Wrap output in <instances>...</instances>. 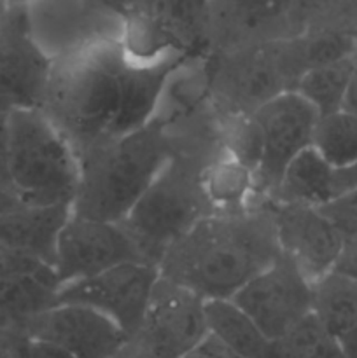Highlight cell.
<instances>
[{
	"label": "cell",
	"instance_id": "obj_1",
	"mask_svg": "<svg viewBox=\"0 0 357 358\" xmlns=\"http://www.w3.org/2000/svg\"><path fill=\"white\" fill-rule=\"evenodd\" d=\"M186 62H139L119 38L94 41L56 56L42 110L79 157L153 121L168 80Z\"/></svg>",
	"mask_w": 357,
	"mask_h": 358
},
{
	"label": "cell",
	"instance_id": "obj_2",
	"mask_svg": "<svg viewBox=\"0 0 357 358\" xmlns=\"http://www.w3.org/2000/svg\"><path fill=\"white\" fill-rule=\"evenodd\" d=\"M282 254L272 205L241 212H212L192 226L158 264L161 278L205 301L231 299Z\"/></svg>",
	"mask_w": 357,
	"mask_h": 358
},
{
	"label": "cell",
	"instance_id": "obj_3",
	"mask_svg": "<svg viewBox=\"0 0 357 358\" xmlns=\"http://www.w3.org/2000/svg\"><path fill=\"white\" fill-rule=\"evenodd\" d=\"M174 140V156L121 220L144 261L154 266L198 220L214 212L203 189L202 173L223 149V140L175 135Z\"/></svg>",
	"mask_w": 357,
	"mask_h": 358
},
{
	"label": "cell",
	"instance_id": "obj_4",
	"mask_svg": "<svg viewBox=\"0 0 357 358\" xmlns=\"http://www.w3.org/2000/svg\"><path fill=\"white\" fill-rule=\"evenodd\" d=\"M175 152L168 122L156 115L142 128L79 156L72 212L121 222Z\"/></svg>",
	"mask_w": 357,
	"mask_h": 358
},
{
	"label": "cell",
	"instance_id": "obj_5",
	"mask_svg": "<svg viewBox=\"0 0 357 358\" xmlns=\"http://www.w3.org/2000/svg\"><path fill=\"white\" fill-rule=\"evenodd\" d=\"M9 177L27 205H72L79 157L42 108L9 110Z\"/></svg>",
	"mask_w": 357,
	"mask_h": 358
},
{
	"label": "cell",
	"instance_id": "obj_6",
	"mask_svg": "<svg viewBox=\"0 0 357 358\" xmlns=\"http://www.w3.org/2000/svg\"><path fill=\"white\" fill-rule=\"evenodd\" d=\"M206 334L205 299L160 276L146 315L128 338L121 358H184Z\"/></svg>",
	"mask_w": 357,
	"mask_h": 358
},
{
	"label": "cell",
	"instance_id": "obj_7",
	"mask_svg": "<svg viewBox=\"0 0 357 358\" xmlns=\"http://www.w3.org/2000/svg\"><path fill=\"white\" fill-rule=\"evenodd\" d=\"M258 133L255 194L259 203L272 201L287 164L312 145L318 112L296 91H284L251 112Z\"/></svg>",
	"mask_w": 357,
	"mask_h": 358
},
{
	"label": "cell",
	"instance_id": "obj_8",
	"mask_svg": "<svg viewBox=\"0 0 357 358\" xmlns=\"http://www.w3.org/2000/svg\"><path fill=\"white\" fill-rule=\"evenodd\" d=\"M52 63L35 37L30 7L0 3V107L42 108Z\"/></svg>",
	"mask_w": 357,
	"mask_h": 358
},
{
	"label": "cell",
	"instance_id": "obj_9",
	"mask_svg": "<svg viewBox=\"0 0 357 358\" xmlns=\"http://www.w3.org/2000/svg\"><path fill=\"white\" fill-rule=\"evenodd\" d=\"M202 6L198 0H146L122 17L119 41L139 62L191 58L203 38Z\"/></svg>",
	"mask_w": 357,
	"mask_h": 358
},
{
	"label": "cell",
	"instance_id": "obj_10",
	"mask_svg": "<svg viewBox=\"0 0 357 358\" xmlns=\"http://www.w3.org/2000/svg\"><path fill=\"white\" fill-rule=\"evenodd\" d=\"M160 269L149 262H122L88 278L65 283L58 289V303L84 304L114 320L126 336L139 329Z\"/></svg>",
	"mask_w": 357,
	"mask_h": 358
},
{
	"label": "cell",
	"instance_id": "obj_11",
	"mask_svg": "<svg viewBox=\"0 0 357 358\" xmlns=\"http://www.w3.org/2000/svg\"><path fill=\"white\" fill-rule=\"evenodd\" d=\"M231 301L270 339H276L312 313L314 283L287 255L280 254L268 268L248 280Z\"/></svg>",
	"mask_w": 357,
	"mask_h": 358
},
{
	"label": "cell",
	"instance_id": "obj_12",
	"mask_svg": "<svg viewBox=\"0 0 357 358\" xmlns=\"http://www.w3.org/2000/svg\"><path fill=\"white\" fill-rule=\"evenodd\" d=\"M133 261L146 262L121 222L72 212L58 236L55 273L62 287Z\"/></svg>",
	"mask_w": 357,
	"mask_h": 358
},
{
	"label": "cell",
	"instance_id": "obj_13",
	"mask_svg": "<svg viewBox=\"0 0 357 358\" xmlns=\"http://www.w3.org/2000/svg\"><path fill=\"white\" fill-rule=\"evenodd\" d=\"M21 334L52 343L76 358H121L128 343L122 329L84 304L58 303L31 318Z\"/></svg>",
	"mask_w": 357,
	"mask_h": 358
},
{
	"label": "cell",
	"instance_id": "obj_14",
	"mask_svg": "<svg viewBox=\"0 0 357 358\" xmlns=\"http://www.w3.org/2000/svg\"><path fill=\"white\" fill-rule=\"evenodd\" d=\"M280 252L290 259L312 283L331 273L345 238L318 206L270 203Z\"/></svg>",
	"mask_w": 357,
	"mask_h": 358
},
{
	"label": "cell",
	"instance_id": "obj_15",
	"mask_svg": "<svg viewBox=\"0 0 357 358\" xmlns=\"http://www.w3.org/2000/svg\"><path fill=\"white\" fill-rule=\"evenodd\" d=\"M72 205H20L0 212V243L55 268L56 245Z\"/></svg>",
	"mask_w": 357,
	"mask_h": 358
},
{
	"label": "cell",
	"instance_id": "obj_16",
	"mask_svg": "<svg viewBox=\"0 0 357 358\" xmlns=\"http://www.w3.org/2000/svg\"><path fill=\"white\" fill-rule=\"evenodd\" d=\"M312 311L346 358H357V282L332 269L314 282Z\"/></svg>",
	"mask_w": 357,
	"mask_h": 358
},
{
	"label": "cell",
	"instance_id": "obj_17",
	"mask_svg": "<svg viewBox=\"0 0 357 358\" xmlns=\"http://www.w3.org/2000/svg\"><path fill=\"white\" fill-rule=\"evenodd\" d=\"M202 182L214 212H241L259 203L254 171L224 145L203 168Z\"/></svg>",
	"mask_w": 357,
	"mask_h": 358
},
{
	"label": "cell",
	"instance_id": "obj_18",
	"mask_svg": "<svg viewBox=\"0 0 357 358\" xmlns=\"http://www.w3.org/2000/svg\"><path fill=\"white\" fill-rule=\"evenodd\" d=\"M58 289L55 269L0 282V334H21L31 318L58 304Z\"/></svg>",
	"mask_w": 357,
	"mask_h": 358
},
{
	"label": "cell",
	"instance_id": "obj_19",
	"mask_svg": "<svg viewBox=\"0 0 357 358\" xmlns=\"http://www.w3.org/2000/svg\"><path fill=\"white\" fill-rule=\"evenodd\" d=\"M335 168L315 147L301 150L284 171L272 201L322 206L336 198Z\"/></svg>",
	"mask_w": 357,
	"mask_h": 358
},
{
	"label": "cell",
	"instance_id": "obj_20",
	"mask_svg": "<svg viewBox=\"0 0 357 358\" xmlns=\"http://www.w3.org/2000/svg\"><path fill=\"white\" fill-rule=\"evenodd\" d=\"M209 332L244 358H268L272 339L231 299L205 301Z\"/></svg>",
	"mask_w": 357,
	"mask_h": 358
},
{
	"label": "cell",
	"instance_id": "obj_21",
	"mask_svg": "<svg viewBox=\"0 0 357 358\" xmlns=\"http://www.w3.org/2000/svg\"><path fill=\"white\" fill-rule=\"evenodd\" d=\"M356 63L357 52H354L345 58L314 66L300 77L294 91L310 101L318 115L342 110Z\"/></svg>",
	"mask_w": 357,
	"mask_h": 358
},
{
	"label": "cell",
	"instance_id": "obj_22",
	"mask_svg": "<svg viewBox=\"0 0 357 358\" xmlns=\"http://www.w3.org/2000/svg\"><path fill=\"white\" fill-rule=\"evenodd\" d=\"M312 147L335 170L350 166L357 161V115L349 110H336L318 115L315 124Z\"/></svg>",
	"mask_w": 357,
	"mask_h": 358
},
{
	"label": "cell",
	"instance_id": "obj_23",
	"mask_svg": "<svg viewBox=\"0 0 357 358\" xmlns=\"http://www.w3.org/2000/svg\"><path fill=\"white\" fill-rule=\"evenodd\" d=\"M335 339L328 334L314 311L298 322L289 332L272 339L268 358H340Z\"/></svg>",
	"mask_w": 357,
	"mask_h": 358
},
{
	"label": "cell",
	"instance_id": "obj_24",
	"mask_svg": "<svg viewBox=\"0 0 357 358\" xmlns=\"http://www.w3.org/2000/svg\"><path fill=\"white\" fill-rule=\"evenodd\" d=\"M321 212L338 227L343 238L357 234V187L342 192L326 205L318 206Z\"/></svg>",
	"mask_w": 357,
	"mask_h": 358
},
{
	"label": "cell",
	"instance_id": "obj_25",
	"mask_svg": "<svg viewBox=\"0 0 357 358\" xmlns=\"http://www.w3.org/2000/svg\"><path fill=\"white\" fill-rule=\"evenodd\" d=\"M49 264L24 254V252L16 250V248L6 247L0 243V282L7 280L23 278V276L42 275V273L51 271Z\"/></svg>",
	"mask_w": 357,
	"mask_h": 358
},
{
	"label": "cell",
	"instance_id": "obj_26",
	"mask_svg": "<svg viewBox=\"0 0 357 358\" xmlns=\"http://www.w3.org/2000/svg\"><path fill=\"white\" fill-rule=\"evenodd\" d=\"M13 358H76L52 343L18 334L14 341Z\"/></svg>",
	"mask_w": 357,
	"mask_h": 358
},
{
	"label": "cell",
	"instance_id": "obj_27",
	"mask_svg": "<svg viewBox=\"0 0 357 358\" xmlns=\"http://www.w3.org/2000/svg\"><path fill=\"white\" fill-rule=\"evenodd\" d=\"M184 358H244L238 355L237 352L230 348V346L224 345L220 339H217L216 336L209 334L205 336L202 343H200L196 348H192Z\"/></svg>",
	"mask_w": 357,
	"mask_h": 358
},
{
	"label": "cell",
	"instance_id": "obj_28",
	"mask_svg": "<svg viewBox=\"0 0 357 358\" xmlns=\"http://www.w3.org/2000/svg\"><path fill=\"white\" fill-rule=\"evenodd\" d=\"M0 187L13 192L9 177V110H0Z\"/></svg>",
	"mask_w": 357,
	"mask_h": 358
},
{
	"label": "cell",
	"instance_id": "obj_29",
	"mask_svg": "<svg viewBox=\"0 0 357 358\" xmlns=\"http://www.w3.org/2000/svg\"><path fill=\"white\" fill-rule=\"evenodd\" d=\"M335 269L357 282V234L345 238V243H343L342 254H340Z\"/></svg>",
	"mask_w": 357,
	"mask_h": 358
},
{
	"label": "cell",
	"instance_id": "obj_30",
	"mask_svg": "<svg viewBox=\"0 0 357 358\" xmlns=\"http://www.w3.org/2000/svg\"><path fill=\"white\" fill-rule=\"evenodd\" d=\"M83 2L94 7V9L104 10V13L112 14V16H118L122 20L126 14L132 13L133 9H136L146 0H83Z\"/></svg>",
	"mask_w": 357,
	"mask_h": 358
},
{
	"label": "cell",
	"instance_id": "obj_31",
	"mask_svg": "<svg viewBox=\"0 0 357 358\" xmlns=\"http://www.w3.org/2000/svg\"><path fill=\"white\" fill-rule=\"evenodd\" d=\"M354 187H357V161L354 164H350V166L335 171L336 196L350 191Z\"/></svg>",
	"mask_w": 357,
	"mask_h": 358
},
{
	"label": "cell",
	"instance_id": "obj_32",
	"mask_svg": "<svg viewBox=\"0 0 357 358\" xmlns=\"http://www.w3.org/2000/svg\"><path fill=\"white\" fill-rule=\"evenodd\" d=\"M343 110H349L357 115V63L356 69H354L352 79H350L349 90H346L345 101H343Z\"/></svg>",
	"mask_w": 357,
	"mask_h": 358
},
{
	"label": "cell",
	"instance_id": "obj_33",
	"mask_svg": "<svg viewBox=\"0 0 357 358\" xmlns=\"http://www.w3.org/2000/svg\"><path fill=\"white\" fill-rule=\"evenodd\" d=\"M18 334H0V358H13Z\"/></svg>",
	"mask_w": 357,
	"mask_h": 358
},
{
	"label": "cell",
	"instance_id": "obj_34",
	"mask_svg": "<svg viewBox=\"0 0 357 358\" xmlns=\"http://www.w3.org/2000/svg\"><path fill=\"white\" fill-rule=\"evenodd\" d=\"M20 203L21 201L13 194V192H9V191H6V189L0 187V212H2V210H7V208H13V206L20 205Z\"/></svg>",
	"mask_w": 357,
	"mask_h": 358
},
{
	"label": "cell",
	"instance_id": "obj_35",
	"mask_svg": "<svg viewBox=\"0 0 357 358\" xmlns=\"http://www.w3.org/2000/svg\"><path fill=\"white\" fill-rule=\"evenodd\" d=\"M34 0H0V3H21V6H28Z\"/></svg>",
	"mask_w": 357,
	"mask_h": 358
},
{
	"label": "cell",
	"instance_id": "obj_36",
	"mask_svg": "<svg viewBox=\"0 0 357 358\" xmlns=\"http://www.w3.org/2000/svg\"><path fill=\"white\" fill-rule=\"evenodd\" d=\"M352 35H354V42H356V51H357V27L352 28Z\"/></svg>",
	"mask_w": 357,
	"mask_h": 358
},
{
	"label": "cell",
	"instance_id": "obj_37",
	"mask_svg": "<svg viewBox=\"0 0 357 358\" xmlns=\"http://www.w3.org/2000/svg\"><path fill=\"white\" fill-rule=\"evenodd\" d=\"M0 110H4V108H2V107H0Z\"/></svg>",
	"mask_w": 357,
	"mask_h": 358
},
{
	"label": "cell",
	"instance_id": "obj_38",
	"mask_svg": "<svg viewBox=\"0 0 357 358\" xmlns=\"http://www.w3.org/2000/svg\"><path fill=\"white\" fill-rule=\"evenodd\" d=\"M340 358H346V357H340Z\"/></svg>",
	"mask_w": 357,
	"mask_h": 358
}]
</instances>
